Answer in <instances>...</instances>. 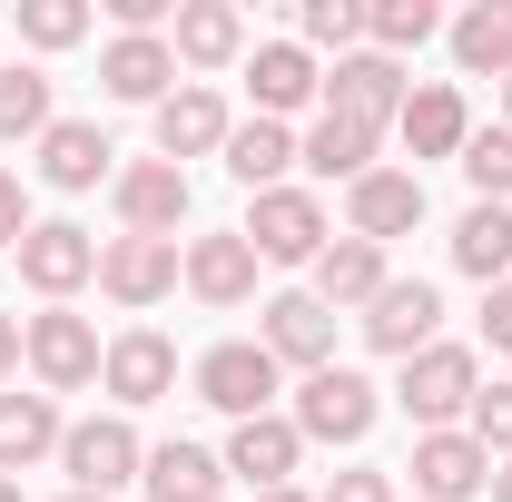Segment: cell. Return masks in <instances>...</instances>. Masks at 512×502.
I'll return each mask as SVG.
<instances>
[{"label": "cell", "mask_w": 512, "mask_h": 502, "mask_svg": "<svg viewBox=\"0 0 512 502\" xmlns=\"http://www.w3.org/2000/svg\"><path fill=\"white\" fill-rule=\"evenodd\" d=\"M473 394H483V355L473 345H424L414 365H394V404H404V424L414 434H453L463 414H473Z\"/></svg>", "instance_id": "1"}, {"label": "cell", "mask_w": 512, "mask_h": 502, "mask_svg": "<svg viewBox=\"0 0 512 502\" xmlns=\"http://www.w3.org/2000/svg\"><path fill=\"white\" fill-rule=\"evenodd\" d=\"M99 325L79 306H40V315H20V365H30V384L40 394H89L99 384Z\"/></svg>", "instance_id": "2"}, {"label": "cell", "mask_w": 512, "mask_h": 502, "mask_svg": "<svg viewBox=\"0 0 512 502\" xmlns=\"http://www.w3.org/2000/svg\"><path fill=\"white\" fill-rule=\"evenodd\" d=\"M197 404H217L227 424H256V414H276V394H286V365L256 345V335H227V345H207L188 365Z\"/></svg>", "instance_id": "3"}, {"label": "cell", "mask_w": 512, "mask_h": 502, "mask_svg": "<svg viewBox=\"0 0 512 502\" xmlns=\"http://www.w3.org/2000/svg\"><path fill=\"white\" fill-rule=\"evenodd\" d=\"M375 414H384V394L355 365H325V375H296V404H286V424L306 434V453L316 443H335V453H355V443L375 434Z\"/></svg>", "instance_id": "4"}, {"label": "cell", "mask_w": 512, "mask_h": 502, "mask_svg": "<svg viewBox=\"0 0 512 502\" xmlns=\"http://www.w3.org/2000/svg\"><path fill=\"white\" fill-rule=\"evenodd\" d=\"M237 237L256 247V266H316L335 247V217H325L316 188H266V197H247V227Z\"/></svg>", "instance_id": "5"}, {"label": "cell", "mask_w": 512, "mask_h": 502, "mask_svg": "<svg viewBox=\"0 0 512 502\" xmlns=\"http://www.w3.org/2000/svg\"><path fill=\"white\" fill-rule=\"evenodd\" d=\"M188 286V247L178 237H99V296L119 315H148Z\"/></svg>", "instance_id": "6"}, {"label": "cell", "mask_w": 512, "mask_h": 502, "mask_svg": "<svg viewBox=\"0 0 512 502\" xmlns=\"http://www.w3.org/2000/svg\"><path fill=\"white\" fill-rule=\"evenodd\" d=\"M188 207H197L188 168H168L158 148H148V158H119V178H109V217H119V237H178Z\"/></svg>", "instance_id": "7"}, {"label": "cell", "mask_w": 512, "mask_h": 502, "mask_svg": "<svg viewBox=\"0 0 512 502\" xmlns=\"http://www.w3.org/2000/svg\"><path fill=\"white\" fill-rule=\"evenodd\" d=\"M60 473H69V493H128L138 473H148V443H138V424L128 414H89V424H69L60 434Z\"/></svg>", "instance_id": "8"}, {"label": "cell", "mask_w": 512, "mask_h": 502, "mask_svg": "<svg viewBox=\"0 0 512 502\" xmlns=\"http://www.w3.org/2000/svg\"><path fill=\"white\" fill-rule=\"evenodd\" d=\"M355 335L375 345L384 365H414L424 345H444V286H434V276H394L375 306L355 315Z\"/></svg>", "instance_id": "9"}, {"label": "cell", "mask_w": 512, "mask_h": 502, "mask_svg": "<svg viewBox=\"0 0 512 502\" xmlns=\"http://www.w3.org/2000/svg\"><path fill=\"white\" fill-rule=\"evenodd\" d=\"M10 256H20V286H30L40 306H69L79 286H99V237H89L79 217H40Z\"/></svg>", "instance_id": "10"}, {"label": "cell", "mask_w": 512, "mask_h": 502, "mask_svg": "<svg viewBox=\"0 0 512 502\" xmlns=\"http://www.w3.org/2000/svg\"><path fill=\"white\" fill-rule=\"evenodd\" d=\"M256 345H266L286 375H325V365H335V306H316L306 286H286V296L256 306Z\"/></svg>", "instance_id": "11"}, {"label": "cell", "mask_w": 512, "mask_h": 502, "mask_svg": "<svg viewBox=\"0 0 512 502\" xmlns=\"http://www.w3.org/2000/svg\"><path fill=\"white\" fill-rule=\"evenodd\" d=\"M227 99H217V79H178L158 109H148V138H158V158L168 168H188V158H217L227 148Z\"/></svg>", "instance_id": "12"}, {"label": "cell", "mask_w": 512, "mask_h": 502, "mask_svg": "<svg viewBox=\"0 0 512 502\" xmlns=\"http://www.w3.org/2000/svg\"><path fill=\"white\" fill-rule=\"evenodd\" d=\"M99 394H109L119 414L158 404V394H178V345H168L158 325H119L109 355H99Z\"/></svg>", "instance_id": "13"}, {"label": "cell", "mask_w": 512, "mask_h": 502, "mask_svg": "<svg viewBox=\"0 0 512 502\" xmlns=\"http://www.w3.org/2000/svg\"><path fill=\"white\" fill-rule=\"evenodd\" d=\"M404 99H414V79H404V60H384V50H345V60L325 69V109H335V119L394 128Z\"/></svg>", "instance_id": "14"}, {"label": "cell", "mask_w": 512, "mask_h": 502, "mask_svg": "<svg viewBox=\"0 0 512 502\" xmlns=\"http://www.w3.org/2000/svg\"><path fill=\"white\" fill-rule=\"evenodd\" d=\"M30 168H40V188L89 197V188H109V178H119V148H109V128H99V119H50Z\"/></svg>", "instance_id": "15"}, {"label": "cell", "mask_w": 512, "mask_h": 502, "mask_svg": "<svg viewBox=\"0 0 512 502\" xmlns=\"http://www.w3.org/2000/svg\"><path fill=\"white\" fill-rule=\"evenodd\" d=\"M99 89H109L119 109H158V99L178 89V50H168V30H109V50H99Z\"/></svg>", "instance_id": "16"}, {"label": "cell", "mask_w": 512, "mask_h": 502, "mask_svg": "<svg viewBox=\"0 0 512 502\" xmlns=\"http://www.w3.org/2000/svg\"><path fill=\"white\" fill-rule=\"evenodd\" d=\"M404 473H414V502H483L493 493V453L463 434V424L453 434H414V463Z\"/></svg>", "instance_id": "17"}, {"label": "cell", "mask_w": 512, "mask_h": 502, "mask_svg": "<svg viewBox=\"0 0 512 502\" xmlns=\"http://www.w3.org/2000/svg\"><path fill=\"white\" fill-rule=\"evenodd\" d=\"M227 483H247V493H286L296 473H306V434L286 424V414H256V424H237L227 434Z\"/></svg>", "instance_id": "18"}, {"label": "cell", "mask_w": 512, "mask_h": 502, "mask_svg": "<svg viewBox=\"0 0 512 502\" xmlns=\"http://www.w3.org/2000/svg\"><path fill=\"white\" fill-rule=\"evenodd\" d=\"M414 227H424V178H414V168H375V178L345 188V237L394 247V237H414Z\"/></svg>", "instance_id": "19"}, {"label": "cell", "mask_w": 512, "mask_h": 502, "mask_svg": "<svg viewBox=\"0 0 512 502\" xmlns=\"http://www.w3.org/2000/svg\"><path fill=\"white\" fill-rule=\"evenodd\" d=\"M188 296L217 315L256 306V247L237 237V227H207V237H188Z\"/></svg>", "instance_id": "20"}, {"label": "cell", "mask_w": 512, "mask_h": 502, "mask_svg": "<svg viewBox=\"0 0 512 502\" xmlns=\"http://www.w3.org/2000/svg\"><path fill=\"white\" fill-rule=\"evenodd\" d=\"M247 99H256V119H296L306 99H325L316 50H296V40H256V50H247Z\"/></svg>", "instance_id": "21"}, {"label": "cell", "mask_w": 512, "mask_h": 502, "mask_svg": "<svg viewBox=\"0 0 512 502\" xmlns=\"http://www.w3.org/2000/svg\"><path fill=\"white\" fill-rule=\"evenodd\" d=\"M384 286H394V266H384V247H365V237H335V247L306 266V296L335 306V315H365Z\"/></svg>", "instance_id": "22"}, {"label": "cell", "mask_w": 512, "mask_h": 502, "mask_svg": "<svg viewBox=\"0 0 512 502\" xmlns=\"http://www.w3.org/2000/svg\"><path fill=\"white\" fill-rule=\"evenodd\" d=\"M168 50H178V69H237L247 60V10L237 0H178Z\"/></svg>", "instance_id": "23"}, {"label": "cell", "mask_w": 512, "mask_h": 502, "mask_svg": "<svg viewBox=\"0 0 512 502\" xmlns=\"http://www.w3.org/2000/svg\"><path fill=\"white\" fill-rule=\"evenodd\" d=\"M394 138H404L414 158H463V138H473V109H463V79H414V99H404Z\"/></svg>", "instance_id": "24"}, {"label": "cell", "mask_w": 512, "mask_h": 502, "mask_svg": "<svg viewBox=\"0 0 512 502\" xmlns=\"http://www.w3.org/2000/svg\"><path fill=\"white\" fill-rule=\"evenodd\" d=\"M296 168H316V178H335V188H355V178H375V168H384V128L316 109V128L296 138Z\"/></svg>", "instance_id": "25"}, {"label": "cell", "mask_w": 512, "mask_h": 502, "mask_svg": "<svg viewBox=\"0 0 512 502\" xmlns=\"http://www.w3.org/2000/svg\"><path fill=\"white\" fill-rule=\"evenodd\" d=\"M60 434H69L60 394H40V384H30V394H20V384L0 394V473H10V483H20L30 463H50V453H60Z\"/></svg>", "instance_id": "26"}, {"label": "cell", "mask_w": 512, "mask_h": 502, "mask_svg": "<svg viewBox=\"0 0 512 502\" xmlns=\"http://www.w3.org/2000/svg\"><path fill=\"white\" fill-rule=\"evenodd\" d=\"M138 493L148 502H217L227 493V463L207 453V443H148V473H138Z\"/></svg>", "instance_id": "27"}, {"label": "cell", "mask_w": 512, "mask_h": 502, "mask_svg": "<svg viewBox=\"0 0 512 502\" xmlns=\"http://www.w3.org/2000/svg\"><path fill=\"white\" fill-rule=\"evenodd\" d=\"M217 158H227V178L247 197H266V188H286V168H296V128L286 119H237Z\"/></svg>", "instance_id": "28"}, {"label": "cell", "mask_w": 512, "mask_h": 502, "mask_svg": "<svg viewBox=\"0 0 512 502\" xmlns=\"http://www.w3.org/2000/svg\"><path fill=\"white\" fill-rule=\"evenodd\" d=\"M444 40H453V69L463 79H493V89L512 79V10L503 0H473L463 20H444Z\"/></svg>", "instance_id": "29"}, {"label": "cell", "mask_w": 512, "mask_h": 502, "mask_svg": "<svg viewBox=\"0 0 512 502\" xmlns=\"http://www.w3.org/2000/svg\"><path fill=\"white\" fill-rule=\"evenodd\" d=\"M444 247H453V266H463L473 286H503L512 276V207H463Z\"/></svg>", "instance_id": "30"}, {"label": "cell", "mask_w": 512, "mask_h": 502, "mask_svg": "<svg viewBox=\"0 0 512 502\" xmlns=\"http://www.w3.org/2000/svg\"><path fill=\"white\" fill-rule=\"evenodd\" d=\"M50 119H60V109H50V69L40 60H0V138H30V148H40Z\"/></svg>", "instance_id": "31"}, {"label": "cell", "mask_w": 512, "mask_h": 502, "mask_svg": "<svg viewBox=\"0 0 512 502\" xmlns=\"http://www.w3.org/2000/svg\"><path fill=\"white\" fill-rule=\"evenodd\" d=\"M434 30H444V10H434V0H365V50H384V60L424 50Z\"/></svg>", "instance_id": "32"}, {"label": "cell", "mask_w": 512, "mask_h": 502, "mask_svg": "<svg viewBox=\"0 0 512 502\" xmlns=\"http://www.w3.org/2000/svg\"><path fill=\"white\" fill-rule=\"evenodd\" d=\"M453 168L473 178V207H512V128H473Z\"/></svg>", "instance_id": "33"}, {"label": "cell", "mask_w": 512, "mask_h": 502, "mask_svg": "<svg viewBox=\"0 0 512 502\" xmlns=\"http://www.w3.org/2000/svg\"><path fill=\"white\" fill-rule=\"evenodd\" d=\"M296 50H365V0H296Z\"/></svg>", "instance_id": "34"}, {"label": "cell", "mask_w": 512, "mask_h": 502, "mask_svg": "<svg viewBox=\"0 0 512 502\" xmlns=\"http://www.w3.org/2000/svg\"><path fill=\"white\" fill-rule=\"evenodd\" d=\"M20 40L40 50V60H60L89 40V0H20Z\"/></svg>", "instance_id": "35"}, {"label": "cell", "mask_w": 512, "mask_h": 502, "mask_svg": "<svg viewBox=\"0 0 512 502\" xmlns=\"http://www.w3.org/2000/svg\"><path fill=\"white\" fill-rule=\"evenodd\" d=\"M463 434L483 443L493 463H512V375H503V384H483V394H473V414H463Z\"/></svg>", "instance_id": "36"}, {"label": "cell", "mask_w": 512, "mask_h": 502, "mask_svg": "<svg viewBox=\"0 0 512 502\" xmlns=\"http://www.w3.org/2000/svg\"><path fill=\"white\" fill-rule=\"evenodd\" d=\"M316 502H404V483H394L384 463H345V473H335Z\"/></svg>", "instance_id": "37"}, {"label": "cell", "mask_w": 512, "mask_h": 502, "mask_svg": "<svg viewBox=\"0 0 512 502\" xmlns=\"http://www.w3.org/2000/svg\"><path fill=\"white\" fill-rule=\"evenodd\" d=\"M30 227H40V217H30V188H20V168H0V256L20 247Z\"/></svg>", "instance_id": "38"}, {"label": "cell", "mask_w": 512, "mask_h": 502, "mask_svg": "<svg viewBox=\"0 0 512 502\" xmlns=\"http://www.w3.org/2000/svg\"><path fill=\"white\" fill-rule=\"evenodd\" d=\"M483 345L512 355V276H503V286H483Z\"/></svg>", "instance_id": "39"}, {"label": "cell", "mask_w": 512, "mask_h": 502, "mask_svg": "<svg viewBox=\"0 0 512 502\" xmlns=\"http://www.w3.org/2000/svg\"><path fill=\"white\" fill-rule=\"evenodd\" d=\"M10 375H20V315L0 306V394H10Z\"/></svg>", "instance_id": "40"}, {"label": "cell", "mask_w": 512, "mask_h": 502, "mask_svg": "<svg viewBox=\"0 0 512 502\" xmlns=\"http://www.w3.org/2000/svg\"><path fill=\"white\" fill-rule=\"evenodd\" d=\"M483 502H512V463H493V493H483Z\"/></svg>", "instance_id": "41"}, {"label": "cell", "mask_w": 512, "mask_h": 502, "mask_svg": "<svg viewBox=\"0 0 512 502\" xmlns=\"http://www.w3.org/2000/svg\"><path fill=\"white\" fill-rule=\"evenodd\" d=\"M256 502H316V493H296V483H286V493H256Z\"/></svg>", "instance_id": "42"}, {"label": "cell", "mask_w": 512, "mask_h": 502, "mask_svg": "<svg viewBox=\"0 0 512 502\" xmlns=\"http://www.w3.org/2000/svg\"><path fill=\"white\" fill-rule=\"evenodd\" d=\"M0 502H20V483H10V473H0Z\"/></svg>", "instance_id": "43"}, {"label": "cell", "mask_w": 512, "mask_h": 502, "mask_svg": "<svg viewBox=\"0 0 512 502\" xmlns=\"http://www.w3.org/2000/svg\"><path fill=\"white\" fill-rule=\"evenodd\" d=\"M503 128H512V79H503Z\"/></svg>", "instance_id": "44"}, {"label": "cell", "mask_w": 512, "mask_h": 502, "mask_svg": "<svg viewBox=\"0 0 512 502\" xmlns=\"http://www.w3.org/2000/svg\"><path fill=\"white\" fill-rule=\"evenodd\" d=\"M60 502H99V493H60Z\"/></svg>", "instance_id": "45"}, {"label": "cell", "mask_w": 512, "mask_h": 502, "mask_svg": "<svg viewBox=\"0 0 512 502\" xmlns=\"http://www.w3.org/2000/svg\"><path fill=\"white\" fill-rule=\"evenodd\" d=\"M503 10H512V0H503Z\"/></svg>", "instance_id": "46"}]
</instances>
